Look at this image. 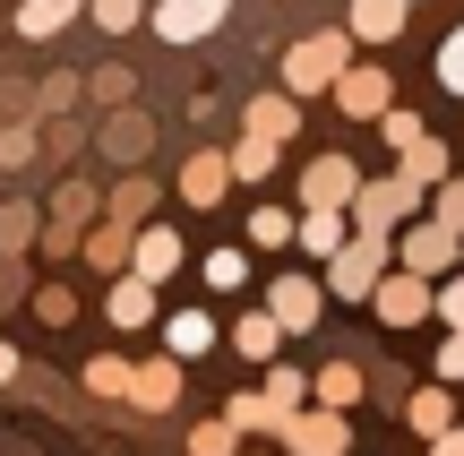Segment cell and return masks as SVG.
Instances as JSON below:
<instances>
[{"label":"cell","mask_w":464,"mask_h":456,"mask_svg":"<svg viewBox=\"0 0 464 456\" xmlns=\"http://www.w3.org/2000/svg\"><path fill=\"white\" fill-rule=\"evenodd\" d=\"M276 422H284V413L266 405L258 388H232L224 396V431H232V440H276Z\"/></svg>","instance_id":"cell-24"},{"label":"cell","mask_w":464,"mask_h":456,"mask_svg":"<svg viewBox=\"0 0 464 456\" xmlns=\"http://www.w3.org/2000/svg\"><path fill=\"white\" fill-rule=\"evenodd\" d=\"M396 267V250H387V233H344L327 258H318V285H327V302H370V285Z\"/></svg>","instance_id":"cell-3"},{"label":"cell","mask_w":464,"mask_h":456,"mask_svg":"<svg viewBox=\"0 0 464 456\" xmlns=\"http://www.w3.org/2000/svg\"><path fill=\"white\" fill-rule=\"evenodd\" d=\"M232 448H241V440L224 431V413H216V422H198V431H189V456H232Z\"/></svg>","instance_id":"cell-45"},{"label":"cell","mask_w":464,"mask_h":456,"mask_svg":"<svg viewBox=\"0 0 464 456\" xmlns=\"http://www.w3.org/2000/svg\"><path fill=\"white\" fill-rule=\"evenodd\" d=\"M17 371H26V362H17V344H9V336H0V388H9V379H17Z\"/></svg>","instance_id":"cell-47"},{"label":"cell","mask_w":464,"mask_h":456,"mask_svg":"<svg viewBox=\"0 0 464 456\" xmlns=\"http://www.w3.org/2000/svg\"><path fill=\"white\" fill-rule=\"evenodd\" d=\"M404 422H413L421 440H439V431L456 422V388H439V379H430V388H413V396H404Z\"/></svg>","instance_id":"cell-29"},{"label":"cell","mask_w":464,"mask_h":456,"mask_svg":"<svg viewBox=\"0 0 464 456\" xmlns=\"http://www.w3.org/2000/svg\"><path fill=\"white\" fill-rule=\"evenodd\" d=\"M78 388L103 396V405H121V396H130V354H95V362L78 371Z\"/></svg>","instance_id":"cell-34"},{"label":"cell","mask_w":464,"mask_h":456,"mask_svg":"<svg viewBox=\"0 0 464 456\" xmlns=\"http://www.w3.org/2000/svg\"><path fill=\"white\" fill-rule=\"evenodd\" d=\"M198 285L207 293H241L249 285V250H241V241H232V250H207L198 258Z\"/></svg>","instance_id":"cell-35"},{"label":"cell","mask_w":464,"mask_h":456,"mask_svg":"<svg viewBox=\"0 0 464 456\" xmlns=\"http://www.w3.org/2000/svg\"><path fill=\"white\" fill-rule=\"evenodd\" d=\"M78 267H95V276H121V267H130V224L95 216V224L78 233Z\"/></svg>","instance_id":"cell-21"},{"label":"cell","mask_w":464,"mask_h":456,"mask_svg":"<svg viewBox=\"0 0 464 456\" xmlns=\"http://www.w3.org/2000/svg\"><path fill=\"white\" fill-rule=\"evenodd\" d=\"M155 336H164L172 362H207V354L224 344V327H216V310L189 302V310H155Z\"/></svg>","instance_id":"cell-15"},{"label":"cell","mask_w":464,"mask_h":456,"mask_svg":"<svg viewBox=\"0 0 464 456\" xmlns=\"http://www.w3.org/2000/svg\"><path fill=\"white\" fill-rule=\"evenodd\" d=\"M258 371H266V379H258V396H266V405H276V413L310 405V371H293V362H284V354H276V362H258Z\"/></svg>","instance_id":"cell-31"},{"label":"cell","mask_w":464,"mask_h":456,"mask_svg":"<svg viewBox=\"0 0 464 456\" xmlns=\"http://www.w3.org/2000/svg\"><path fill=\"white\" fill-rule=\"evenodd\" d=\"M78 9L86 0H17V34H26V44H52L61 26H78Z\"/></svg>","instance_id":"cell-27"},{"label":"cell","mask_w":464,"mask_h":456,"mask_svg":"<svg viewBox=\"0 0 464 456\" xmlns=\"http://www.w3.org/2000/svg\"><path fill=\"white\" fill-rule=\"evenodd\" d=\"M456 276H464V241H456Z\"/></svg>","instance_id":"cell-49"},{"label":"cell","mask_w":464,"mask_h":456,"mask_svg":"<svg viewBox=\"0 0 464 456\" xmlns=\"http://www.w3.org/2000/svg\"><path fill=\"white\" fill-rule=\"evenodd\" d=\"M249 250H293V207H249Z\"/></svg>","instance_id":"cell-37"},{"label":"cell","mask_w":464,"mask_h":456,"mask_svg":"<svg viewBox=\"0 0 464 456\" xmlns=\"http://www.w3.org/2000/svg\"><path fill=\"white\" fill-rule=\"evenodd\" d=\"M327 95H335V112H344V121H379L387 103H396V69L353 52V61L335 69V86H327Z\"/></svg>","instance_id":"cell-7"},{"label":"cell","mask_w":464,"mask_h":456,"mask_svg":"<svg viewBox=\"0 0 464 456\" xmlns=\"http://www.w3.org/2000/svg\"><path fill=\"white\" fill-rule=\"evenodd\" d=\"M421 130H430V121H421V112H404V103H387V112H379V138H387V147H396V155L413 147Z\"/></svg>","instance_id":"cell-42"},{"label":"cell","mask_w":464,"mask_h":456,"mask_svg":"<svg viewBox=\"0 0 464 456\" xmlns=\"http://www.w3.org/2000/svg\"><path fill=\"white\" fill-rule=\"evenodd\" d=\"M421 216H439V224H456V233H464V172H448V181H430Z\"/></svg>","instance_id":"cell-40"},{"label":"cell","mask_w":464,"mask_h":456,"mask_svg":"<svg viewBox=\"0 0 464 456\" xmlns=\"http://www.w3.org/2000/svg\"><path fill=\"white\" fill-rule=\"evenodd\" d=\"M456 34H464V26H456Z\"/></svg>","instance_id":"cell-51"},{"label":"cell","mask_w":464,"mask_h":456,"mask_svg":"<svg viewBox=\"0 0 464 456\" xmlns=\"http://www.w3.org/2000/svg\"><path fill=\"white\" fill-rule=\"evenodd\" d=\"M456 224H439V216H404L396 233H387V250H396V267H413V276H448L456 267Z\"/></svg>","instance_id":"cell-6"},{"label":"cell","mask_w":464,"mask_h":456,"mask_svg":"<svg viewBox=\"0 0 464 456\" xmlns=\"http://www.w3.org/2000/svg\"><path fill=\"white\" fill-rule=\"evenodd\" d=\"M69 103H78V78H69V69H52V78L34 86V103H26V112H34V121H61Z\"/></svg>","instance_id":"cell-39"},{"label":"cell","mask_w":464,"mask_h":456,"mask_svg":"<svg viewBox=\"0 0 464 456\" xmlns=\"http://www.w3.org/2000/svg\"><path fill=\"white\" fill-rule=\"evenodd\" d=\"M276 448H284V456H353V413L293 405V413L276 422Z\"/></svg>","instance_id":"cell-5"},{"label":"cell","mask_w":464,"mask_h":456,"mask_svg":"<svg viewBox=\"0 0 464 456\" xmlns=\"http://www.w3.org/2000/svg\"><path fill=\"white\" fill-rule=\"evenodd\" d=\"M78 95H95V112H112V103L138 95V78H130V61H103V69H86V78H78Z\"/></svg>","instance_id":"cell-33"},{"label":"cell","mask_w":464,"mask_h":456,"mask_svg":"<svg viewBox=\"0 0 464 456\" xmlns=\"http://www.w3.org/2000/svg\"><path fill=\"white\" fill-rule=\"evenodd\" d=\"M404 17H413L404 0H344V34L353 44H379V52L404 34Z\"/></svg>","instance_id":"cell-20"},{"label":"cell","mask_w":464,"mask_h":456,"mask_svg":"<svg viewBox=\"0 0 464 456\" xmlns=\"http://www.w3.org/2000/svg\"><path fill=\"white\" fill-rule=\"evenodd\" d=\"M430 456H464V422H448V431H439V440H430Z\"/></svg>","instance_id":"cell-46"},{"label":"cell","mask_w":464,"mask_h":456,"mask_svg":"<svg viewBox=\"0 0 464 456\" xmlns=\"http://www.w3.org/2000/svg\"><path fill=\"white\" fill-rule=\"evenodd\" d=\"M370 319H379V327H421V319H430V276H413V267H387L379 276V285H370Z\"/></svg>","instance_id":"cell-12"},{"label":"cell","mask_w":464,"mask_h":456,"mask_svg":"<svg viewBox=\"0 0 464 456\" xmlns=\"http://www.w3.org/2000/svg\"><path fill=\"white\" fill-rule=\"evenodd\" d=\"M95 155H103L112 172L147 164V155H155V112H138V103H112V112L95 121Z\"/></svg>","instance_id":"cell-9"},{"label":"cell","mask_w":464,"mask_h":456,"mask_svg":"<svg viewBox=\"0 0 464 456\" xmlns=\"http://www.w3.org/2000/svg\"><path fill=\"white\" fill-rule=\"evenodd\" d=\"M95 216H112V224H130V233H138L147 216H164V181H155L147 164H130L112 189H103V207H95Z\"/></svg>","instance_id":"cell-17"},{"label":"cell","mask_w":464,"mask_h":456,"mask_svg":"<svg viewBox=\"0 0 464 456\" xmlns=\"http://www.w3.org/2000/svg\"><path fill=\"white\" fill-rule=\"evenodd\" d=\"M344 233H353L344 207H301V216H293V250H310V267H318V258H327Z\"/></svg>","instance_id":"cell-23"},{"label":"cell","mask_w":464,"mask_h":456,"mask_svg":"<svg viewBox=\"0 0 464 456\" xmlns=\"http://www.w3.org/2000/svg\"><path fill=\"white\" fill-rule=\"evenodd\" d=\"M34 224H44L34 199H0V258H26L34 250Z\"/></svg>","instance_id":"cell-32"},{"label":"cell","mask_w":464,"mask_h":456,"mask_svg":"<svg viewBox=\"0 0 464 456\" xmlns=\"http://www.w3.org/2000/svg\"><path fill=\"white\" fill-rule=\"evenodd\" d=\"M258 310L284 327V336H310V327L327 319V285H318L310 267H284L276 285H266V302H258Z\"/></svg>","instance_id":"cell-8"},{"label":"cell","mask_w":464,"mask_h":456,"mask_svg":"<svg viewBox=\"0 0 464 456\" xmlns=\"http://www.w3.org/2000/svg\"><path fill=\"white\" fill-rule=\"evenodd\" d=\"M353 189H362V164H353V155H310V164H301V207H344Z\"/></svg>","instance_id":"cell-18"},{"label":"cell","mask_w":464,"mask_h":456,"mask_svg":"<svg viewBox=\"0 0 464 456\" xmlns=\"http://www.w3.org/2000/svg\"><path fill=\"white\" fill-rule=\"evenodd\" d=\"M430 69H439V86L464 103V34H448V44H439V61H430Z\"/></svg>","instance_id":"cell-44"},{"label":"cell","mask_w":464,"mask_h":456,"mask_svg":"<svg viewBox=\"0 0 464 456\" xmlns=\"http://www.w3.org/2000/svg\"><path fill=\"white\" fill-rule=\"evenodd\" d=\"M232 17V0H147V34L155 44H207Z\"/></svg>","instance_id":"cell-11"},{"label":"cell","mask_w":464,"mask_h":456,"mask_svg":"<svg viewBox=\"0 0 464 456\" xmlns=\"http://www.w3.org/2000/svg\"><path fill=\"white\" fill-rule=\"evenodd\" d=\"M181 388H189V362L147 354V362H130V396H121V405H138V413H172V405H181Z\"/></svg>","instance_id":"cell-14"},{"label":"cell","mask_w":464,"mask_h":456,"mask_svg":"<svg viewBox=\"0 0 464 456\" xmlns=\"http://www.w3.org/2000/svg\"><path fill=\"white\" fill-rule=\"evenodd\" d=\"M353 52H362V44H353L344 26H318V34H301V44L284 52L276 86H284V95H293V103H318V95H327V86H335V69L353 61Z\"/></svg>","instance_id":"cell-2"},{"label":"cell","mask_w":464,"mask_h":456,"mask_svg":"<svg viewBox=\"0 0 464 456\" xmlns=\"http://www.w3.org/2000/svg\"><path fill=\"white\" fill-rule=\"evenodd\" d=\"M396 172H404V181H421V189H430V181H448V172H456V164H448V138H430V130H421L413 147L396 155Z\"/></svg>","instance_id":"cell-30"},{"label":"cell","mask_w":464,"mask_h":456,"mask_svg":"<svg viewBox=\"0 0 464 456\" xmlns=\"http://www.w3.org/2000/svg\"><path fill=\"white\" fill-rule=\"evenodd\" d=\"M172 189H181V207H198V216H216V207L232 199L224 147H198V155H181V172H172Z\"/></svg>","instance_id":"cell-16"},{"label":"cell","mask_w":464,"mask_h":456,"mask_svg":"<svg viewBox=\"0 0 464 456\" xmlns=\"http://www.w3.org/2000/svg\"><path fill=\"white\" fill-rule=\"evenodd\" d=\"M181 267H189L181 224H172V216H147V224L130 233V276H147V285H172Z\"/></svg>","instance_id":"cell-10"},{"label":"cell","mask_w":464,"mask_h":456,"mask_svg":"<svg viewBox=\"0 0 464 456\" xmlns=\"http://www.w3.org/2000/svg\"><path fill=\"white\" fill-rule=\"evenodd\" d=\"M430 319L464 336V276H456V267H448V276H430Z\"/></svg>","instance_id":"cell-38"},{"label":"cell","mask_w":464,"mask_h":456,"mask_svg":"<svg viewBox=\"0 0 464 456\" xmlns=\"http://www.w3.org/2000/svg\"><path fill=\"white\" fill-rule=\"evenodd\" d=\"M34 155H44V121H34V112H9V121H0V172H26Z\"/></svg>","instance_id":"cell-28"},{"label":"cell","mask_w":464,"mask_h":456,"mask_svg":"<svg viewBox=\"0 0 464 456\" xmlns=\"http://www.w3.org/2000/svg\"><path fill=\"white\" fill-rule=\"evenodd\" d=\"M241 130H249V138H276V147H293V138H301V103L284 95V86H266V95L241 103Z\"/></svg>","instance_id":"cell-19"},{"label":"cell","mask_w":464,"mask_h":456,"mask_svg":"<svg viewBox=\"0 0 464 456\" xmlns=\"http://www.w3.org/2000/svg\"><path fill=\"white\" fill-rule=\"evenodd\" d=\"M34 319L44 327H78V293L69 285H34Z\"/></svg>","instance_id":"cell-41"},{"label":"cell","mask_w":464,"mask_h":456,"mask_svg":"<svg viewBox=\"0 0 464 456\" xmlns=\"http://www.w3.org/2000/svg\"><path fill=\"white\" fill-rule=\"evenodd\" d=\"M155 310H164V285H147V276H103V319L121 327V336H147L155 327Z\"/></svg>","instance_id":"cell-13"},{"label":"cell","mask_w":464,"mask_h":456,"mask_svg":"<svg viewBox=\"0 0 464 456\" xmlns=\"http://www.w3.org/2000/svg\"><path fill=\"white\" fill-rule=\"evenodd\" d=\"M232 456H284V448H232Z\"/></svg>","instance_id":"cell-48"},{"label":"cell","mask_w":464,"mask_h":456,"mask_svg":"<svg viewBox=\"0 0 464 456\" xmlns=\"http://www.w3.org/2000/svg\"><path fill=\"white\" fill-rule=\"evenodd\" d=\"M276 164H284V147H276V138H249V130H241V138L224 147V172H232L241 189H249V181H276Z\"/></svg>","instance_id":"cell-25"},{"label":"cell","mask_w":464,"mask_h":456,"mask_svg":"<svg viewBox=\"0 0 464 456\" xmlns=\"http://www.w3.org/2000/svg\"><path fill=\"white\" fill-rule=\"evenodd\" d=\"M224 344H232L241 362H276V354H284V327L266 319V310H241V319L224 327Z\"/></svg>","instance_id":"cell-26"},{"label":"cell","mask_w":464,"mask_h":456,"mask_svg":"<svg viewBox=\"0 0 464 456\" xmlns=\"http://www.w3.org/2000/svg\"><path fill=\"white\" fill-rule=\"evenodd\" d=\"M404 9H421V0H404Z\"/></svg>","instance_id":"cell-50"},{"label":"cell","mask_w":464,"mask_h":456,"mask_svg":"<svg viewBox=\"0 0 464 456\" xmlns=\"http://www.w3.org/2000/svg\"><path fill=\"white\" fill-rule=\"evenodd\" d=\"M86 26H95V34H138V26H147V0H86Z\"/></svg>","instance_id":"cell-36"},{"label":"cell","mask_w":464,"mask_h":456,"mask_svg":"<svg viewBox=\"0 0 464 456\" xmlns=\"http://www.w3.org/2000/svg\"><path fill=\"white\" fill-rule=\"evenodd\" d=\"M430 379H439V388H464V336H456V327L439 336V354H430Z\"/></svg>","instance_id":"cell-43"},{"label":"cell","mask_w":464,"mask_h":456,"mask_svg":"<svg viewBox=\"0 0 464 456\" xmlns=\"http://www.w3.org/2000/svg\"><path fill=\"white\" fill-rule=\"evenodd\" d=\"M362 396H370V371H362V362H327V371L310 379V405H327V413H353Z\"/></svg>","instance_id":"cell-22"},{"label":"cell","mask_w":464,"mask_h":456,"mask_svg":"<svg viewBox=\"0 0 464 456\" xmlns=\"http://www.w3.org/2000/svg\"><path fill=\"white\" fill-rule=\"evenodd\" d=\"M95 207H103V181H95V172H61L52 199H44V224H34V250H44L52 267L78 258V233L95 224Z\"/></svg>","instance_id":"cell-1"},{"label":"cell","mask_w":464,"mask_h":456,"mask_svg":"<svg viewBox=\"0 0 464 456\" xmlns=\"http://www.w3.org/2000/svg\"><path fill=\"white\" fill-rule=\"evenodd\" d=\"M421 199H430V189L404 181V172H379V181L362 172V189L344 199V224H353V233H396L404 216H421Z\"/></svg>","instance_id":"cell-4"}]
</instances>
